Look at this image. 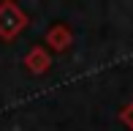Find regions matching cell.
I'll list each match as a JSON object with an SVG mask.
<instances>
[{
    "label": "cell",
    "mask_w": 133,
    "mask_h": 131,
    "mask_svg": "<svg viewBox=\"0 0 133 131\" xmlns=\"http://www.w3.org/2000/svg\"><path fill=\"white\" fill-rule=\"evenodd\" d=\"M22 66H25L33 76H44L46 71L52 68V55H49V49H46L44 44H35V46H30V49L25 52Z\"/></svg>",
    "instance_id": "cell-2"
},
{
    "label": "cell",
    "mask_w": 133,
    "mask_h": 131,
    "mask_svg": "<svg viewBox=\"0 0 133 131\" xmlns=\"http://www.w3.org/2000/svg\"><path fill=\"white\" fill-rule=\"evenodd\" d=\"M44 44H46V49H52V52H68L71 44H74V33H71V27L65 25V22H54L52 27H46Z\"/></svg>",
    "instance_id": "cell-3"
},
{
    "label": "cell",
    "mask_w": 133,
    "mask_h": 131,
    "mask_svg": "<svg viewBox=\"0 0 133 131\" xmlns=\"http://www.w3.org/2000/svg\"><path fill=\"white\" fill-rule=\"evenodd\" d=\"M27 25H30V16L16 3H11V0L0 3V41H5V44L16 41L27 30Z\"/></svg>",
    "instance_id": "cell-1"
},
{
    "label": "cell",
    "mask_w": 133,
    "mask_h": 131,
    "mask_svg": "<svg viewBox=\"0 0 133 131\" xmlns=\"http://www.w3.org/2000/svg\"><path fill=\"white\" fill-rule=\"evenodd\" d=\"M119 123H122L125 128L133 131V101H130V104H125L122 109H119Z\"/></svg>",
    "instance_id": "cell-4"
}]
</instances>
